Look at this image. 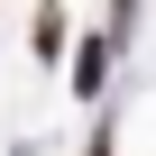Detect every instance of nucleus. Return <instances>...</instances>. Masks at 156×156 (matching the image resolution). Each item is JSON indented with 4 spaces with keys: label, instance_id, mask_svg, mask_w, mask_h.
<instances>
[{
    "label": "nucleus",
    "instance_id": "obj_1",
    "mask_svg": "<svg viewBox=\"0 0 156 156\" xmlns=\"http://www.w3.org/2000/svg\"><path fill=\"white\" fill-rule=\"evenodd\" d=\"M101 64H110V46H101V37H92V46H83V55H73V83H83V92H101Z\"/></svg>",
    "mask_w": 156,
    "mask_h": 156
}]
</instances>
